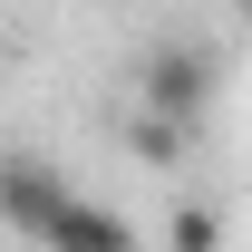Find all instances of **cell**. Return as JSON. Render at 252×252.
<instances>
[{
  "label": "cell",
  "instance_id": "cell-6",
  "mask_svg": "<svg viewBox=\"0 0 252 252\" xmlns=\"http://www.w3.org/2000/svg\"><path fill=\"white\" fill-rule=\"evenodd\" d=\"M233 20H243V39H252V0H233Z\"/></svg>",
  "mask_w": 252,
  "mask_h": 252
},
{
  "label": "cell",
  "instance_id": "cell-1",
  "mask_svg": "<svg viewBox=\"0 0 252 252\" xmlns=\"http://www.w3.org/2000/svg\"><path fill=\"white\" fill-rule=\"evenodd\" d=\"M223 68L204 39H156L146 59H136V107L146 117H175V126H204V107H214Z\"/></svg>",
  "mask_w": 252,
  "mask_h": 252
},
{
  "label": "cell",
  "instance_id": "cell-3",
  "mask_svg": "<svg viewBox=\"0 0 252 252\" xmlns=\"http://www.w3.org/2000/svg\"><path fill=\"white\" fill-rule=\"evenodd\" d=\"M39 252H146V233L117 214V204H97V194H68V214L49 223V243Z\"/></svg>",
  "mask_w": 252,
  "mask_h": 252
},
{
  "label": "cell",
  "instance_id": "cell-4",
  "mask_svg": "<svg viewBox=\"0 0 252 252\" xmlns=\"http://www.w3.org/2000/svg\"><path fill=\"white\" fill-rule=\"evenodd\" d=\"M156 252H223V214L214 204H175L165 233H156Z\"/></svg>",
  "mask_w": 252,
  "mask_h": 252
},
{
  "label": "cell",
  "instance_id": "cell-2",
  "mask_svg": "<svg viewBox=\"0 0 252 252\" xmlns=\"http://www.w3.org/2000/svg\"><path fill=\"white\" fill-rule=\"evenodd\" d=\"M68 194H78V185H68L59 165H39V156H0V233L39 252V243H49V223L68 214Z\"/></svg>",
  "mask_w": 252,
  "mask_h": 252
},
{
  "label": "cell",
  "instance_id": "cell-5",
  "mask_svg": "<svg viewBox=\"0 0 252 252\" xmlns=\"http://www.w3.org/2000/svg\"><path fill=\"white\" fill-rule=\"evenodd\" d=\"M185 136H194V126H175V117H146V107H136V126H126V146H136L146 165H175V156H185Z\"/></svg>",
  "mask_w": 252,
  "mask_h": 252
}]
</instances>
